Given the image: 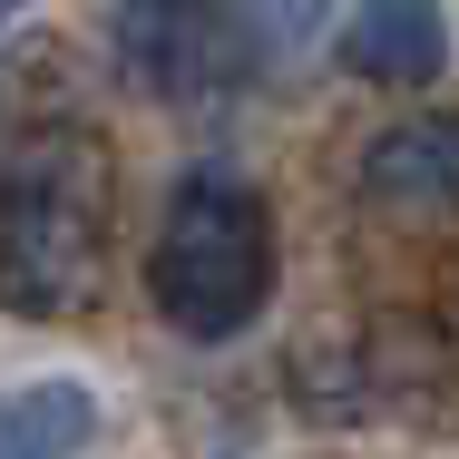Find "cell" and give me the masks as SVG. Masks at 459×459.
<instances>
[{"label": "cell", "instance_id": "1", "mask_svg": "<svg viewBox=\"0 0 459 459\" xmlns=\"http://www.w3.org/2000/svg\"><path fill=\"white\" fill-rule=\"evenodd\" d=\"M147 303L177 342H235L274 303V205L245 177H186L147 235Z\"/></svg>", "mask_w": 459, "mask_h": 459}, {"label": "cell", "instance_id": "2", "mask_svg": "<svg viewBox=\"0 0 459 459\" xmlns=\"http://www.w3.org/2000/svg\"><path fill=\"white\" fill-rule=\"evenodd\" d=\"M117 225V167L89 127H20L10 147V303L20 313H69L108 264Z\"/></svg>", "mask_w": 459, "mask_h": 459}, {"label": "cell", "instance_id": "3", "mask_svg": "<svg viewBox=\"0 0 459 459\" xmlns=\"http://www.w3.org/2000/svg\"><path fill=\"white\" fill-rule=\"evenodd\" d=\"M108 49H117V79L147 98H225L255 79V20L245 0H117L108 20Z\"/></svg>", "mask_w": 459, "mask_h": 459}, {"label": "cell", "instance_id": "4", "mask_svg": "<svg viewBox=\"0 0 459 459\" xmlns=\"http://www.w3.org/2000/svg\"><path fill=\"white\" fill-rule=\"evenodd\" d=\"M333 49L371 89H430L450 69V20H440V0H362Z\"/></svg>", "mask_w": 459, "mask_h": 459}, {"label": "cell", "instance_id": "5", "mask_svg": "<svg viewBox=\"0 0 459 459\" xmlns=\"http://www.w3.org/2000/svg\"><path fill=\"white\" fill-rule=\"evenodd\" d=\"M362 195L411 205V215H450L459 205V117H401L362 147Z\"/></svg>", "mask_w": 459, "mask_h": 459}, {"label": "cell", "instance_id": "6", "mask_svg": "<svg viewBox=\"0 0 459 459\" xmlns=\"http://www.w3.org/2000/svg\"><path fill=\"white\" fill-rule=\"evenodd\" d=\"M98 440V391L79 371H39L10 391V420H0V459H79Z\"/></svg>", "mask_w": 459, "mask_h": 459}, {"label": "cell", "instance_id": "7", "mask_svg": "<svg viewBox=\"0 0 459 459\" xmlns=\"http://www.w3.org/2000/svg\"><path fill=\"white\" fill-rule=\"evenodd\" d=\"M10 10H30V0H10Z\"/></svg>", "mask_w": 459, "mask_h": 459}]
</instances>
